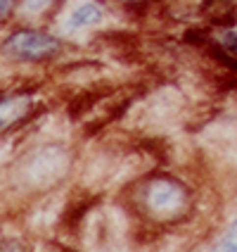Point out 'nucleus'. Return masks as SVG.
Here are the masks:
<instances>
[{
    "label": "nucleus",
    "instance_id": "nucleus-8",
    "mask_svg": "<svg viewBox=\"0 0 237 252\" xmlns=\"http://www.w3.org/2000/svg\"><path fill=\"white\" fill-rule=\"evenodd\" d=\"M112 5L114 10L119 12H128V14H142V12H150L154 7L164 5L168 0H107Z\"/></svg>",
    "mask_w": 237,
    "mask_h": 252
},
{
    "label": "nucleus",
    "instance_id": "nucleus-2",
    "mask_svg": "<svg viewBox=\"0 0 237 252\" xmlns=\"http://www.w3.org/2000/svg\"><path fill=\"white\" fill-rule=\"evenodd\" d=\"M69 50V38L48 22L17 19L0 31V62L14 69H45Z\"/></svg>",
    "mask_w": 237,
    "mask_h": 252
},
{
    "label": "nucleus",
    "instance_id": "nucleus-3",
    "mask_svg": "<svg viewBox=\"0 0 237 252\" xmlns=\"http://www.w3.org/2000/svg\"><path fill=\"white\" fill-rule=\"evenodd\" d=\"M112 12L114 7L107 0H64V5L57 12L53 24L67 38H71V36L93 33V31L102 29L109 22Z\"/></svg>",
    "mask_w": 237,
    "mask_h": 252
},
{
    "label": "nucleus",
    "instance_id": "nucleus-4",
    "mask_svg": "<svg viewBox=\"0 0 237 252\" xmlns=\"http://www.w3.org/2000/svg\"><path fill=\"white\" fill-rule=\"evenodd\" d=\"M41 107L38 86L19 84L0 88V138L26 126Z\"/></svg>",
    "mask_w": 237,
    "mask_h": 252
},
{
    "label": "nucleus",
    "instance_id": "nucleus-5",
    "mask_svg": "<svg viewBox=\"0 0 237 252\" xmlns=\"http://www.w3.org/2000/svg\"><path fill=\"white\" fill-rule=\"evenodd\" d=\"M64 0H22L19 5V19L28 22H55L57 12L62 10Z\"/></svg>",
    "mask_w": 237,
    "mask_h": 252
},
{
    "label": "nucleus",
    "instance_id": "nucleus-9",
    "mask_svg": "<svg viewBox=\"0 0 237 252\" xmlns=\"http://www.w3.org/2000/svg\"><path fill=\"white\" fill-rule=\"evenodd\" d=\"M19 5L22 0H0V31L12 27L19 19Z\"/></svg>",
    "mask_w": 237,
    "mask_h": 252
},
{
    "label": "nucleus",
    "instance_id": "nucleus-1",
    "mask_svg": "<svg viewBox=\"0 0 237 252\" xmlns=\"http://www.w3.org/2000/svg\"><path fill=\"white\" fill-rule=\"evenodd\" d=\"M126 202L140 224L166 231L185 224L197 207V193L178 174L150 171L126 188Z\"/></svg>",
    "mask_w": 237,
    "mask_h": 252
},
{
    "label": "nucleus",
    "instance_id": "nucleus-7",
    "mask_svg": "<svg viewBox=\"0 0 237 252\" xmlns=\"http://www.w3.org/2000/svg\"><path fill=\"white\" fill-rule=\"evenodd\" d=\"M207 252H237V214L213 236Z\"/></svg>",
    "mask_w": 237,
    "mask_h": 252
},
{
    "label": "nucleus",
    "instance_id": "nucleus-10",
    "mask_svg": "<svg viewBox=\"0 0 237 252\" xmlns=\"http://www.w3.org/2000/svg\"><path fill=\"white\" fill-rule=\"evenodd\" d=\"M0 252H31L28 243L17 236H2L0 238Z\"/></svg>",
    "mask_w": 237,
    "mask_h": 252
},
{
    "label": "nucleus",
    "instance_id": "nucleus-6",
    "mask_svg": "<svg viewBox=\"0 0 237 252\" xmlns=\"http://www.w3.org/2000/svg\"><path fill=\"white\" fill-rule=\"evenodd\" d=\"M207 27H209V24H207ZM209 38L216 48H221L223 53L237 57V22L209 27Z\"/></svg>",
    "mask_w": 237,
    "mask_h": 252
}]
</instances>
